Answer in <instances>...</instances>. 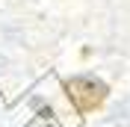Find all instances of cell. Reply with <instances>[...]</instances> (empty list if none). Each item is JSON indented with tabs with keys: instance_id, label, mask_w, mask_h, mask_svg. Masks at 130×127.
I'll list each match as a JSON object with an SVG mask.
<instances>
[{
	"instance_id": "cell-1",
	"label": "cell",
	"mask_w": 130,
	"mask_h": 127,
	"mask_svg": "<svg viewBox=\"0 0 130 127\" xmlns=\"http://www.w3.org/2000/svg\"><path fill=\"white\" fill-rule=\"evenodd\" d=\"M62 89L68 95V101H71V106L80 115L101 109L104 101L109 98V86L104 80H98V77H71V80L62 83Z\"/></svg>"
}]
</instances>
